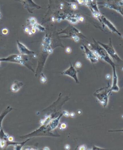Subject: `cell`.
<instances>
[{"instance_id": "1", "label": "cell", "mask_w": 123, "mask_h": 150, "mask_svg": "<svg viewBox=\"0 0 123 150\" xmlns=\"http://www.w3.org/2000/svg\"><path fill=\"white\" fill-rule=\"evenodd\" d=\"M93 43L89 44V49L94 53L99 59L104 60L105 62L111 65L112 67L116 66L114 61L110 57L105 49L100 45L98 41H96L94 39H93Z\"/></svg>"}, {"instance_id": "2", "label": "cell", "mask_w": 123, "mask_h": 150, "mask_svg": "<svg viewBox=\"0 0 123 150\" xmlns=\"http://www.w3.org/2000/svg\"><path fill=\"white\" fill-rule=\"evenodd\" d=\"M111 93L110 92V86L101 88L97 90L93 94L94 96L98 99L99 103L104 107H106L108 103L109 96Z\"/></svg>"}, {"instance_id": "3", "label": "cell", "mask_w": 123, "mask_h": 150, "mask_svg": "<svg viewBox=\"0 0 123 150\" xmlns=\"http://www.w3.org/2000/svg\"><path fill=\"white\" fill-rule=\"evenodd\" d=\"M98 42L103 48L105 49L110 57L112 59L113 61H114V63L116 62L118 63L123 64V60L119 57L113 47L111 38H110V41L108 44H105L99 41H98Z\"/></svg>"}, {"instance_id": "4", "label": "cell", "mask_w": 123, "mask_h": 150, "mask_svg": "<svg viewBox=\"0 0 123 150\" xmlns=\"http://www.w3.org/2000/svg\"><path fill=\"white\" fill-rule=\"evenodd\" d=\"M25 55H17V54H13L10 55L7 58H2L0 59V62L2 61H8L11 63H15L21 64L22 65L26 66L28 68L30 69L32 71H34L33 69L28 66L27 64V61H28V57L25 56Z\"/></svg>"}, {"instance_id": "5", "label": "cell", "mask_w": 123, "mask_h": 150, "mask_svg": "<svg viewBox=\"0 0 123 150\" xmlns=\"http://www.w3.org/2000/svg\"><path fill=\"white\" fill-rule=\"evenodd\" d=\"M83 49L84 50L85 54L86 55V57L87 59H89L92 64L97 63L99 61V59L95 55L94 53L89 48H88L86 45H82Z\"/></svg>"}, {"instance_id": "6", "label": "cell", "mask_w": 123, "mask_h": 150, "mask_svg": "<svg viewBox=\"0 0 123 150\" xmlns=\"http://www.w3.org/2000/svg\"><path fill=\"white\" fill-rule=\"evenodd\" d=\"M62 74L71 77L75 81L76 83H79V79L77 77V71L75 69L74 67L72 65L71 63H70V66L69 68L67 70H65V71L62 73Z\"/></svg>"}, {"instance_id": "7", "label": "cell", "mask_w": 123, "mask_h": 150, "mask_svg": "<svg viewBox=\"0 0 123 150\" xmlns=\"http://www.w3.org/2000/svg\"><path fill=\"white\" fill-rule=\"evenodd\" d=\"M101 19L102 25L107 26V27L111 31L113 32V33H116L119 36H122L121 34L118 31V30L116 29L115 26L109 20L107 19V18H106L105 17H104V15H101Z\"/></svg>"}, {"instance_id": "8", "label": "cell", "mask_w": 123, "mask_h": 150, "mask_svg": "<svg viewBox=\"0 0 123 150\" xmlns=\"http://www.w3.org/2000/svg\"><path fill=\"white\" fill-rule=\"evenodd\" d=\"M113 69V83L111 87L110 88V92H118L120 88L118 85V76L116 70V66L112 67Z\"/></svg>"}, {"instance_id": "9", "label": "cell", "mask_w": 123, "mask_h": 150, "mask_svg": "<svg viewBox=\"0 0 123 150\" xmlns=\"http://www.w3.org/2000/svg\"><path fill=\"white\" fill-rule=\"evenodd\" d=\"M17 43L18 51L21 55H29L34 54V52L30 50L25 45L20 42L19 41H17Z\"/></svg>"}, {"instance_id": "10", "label": "cell", "mask_w": 123, "mask_h": 150, "mask_svg": "<svg viewBox=\"0 0 123 150\" xmlns=\"http://www.w3.org/2000/svg\"><path fill=\"white\" fill-rule=\"evenodd\" d=\"M85 5L89 8L92 12H96L100 13L98 8L96 0H86Z\"/></svg>"}, {"instance_id": "11", "label": "cell", "mask_w": 123, "mask_h": 150, "mask_svg": "<svg viewBox=\"0 0 123 150\" xmlns=\"http://www.w3.org/2000/svg\"><path fill=\"white\" fill-rule=\"evenodd\" d=\"M23 85V83L22 82L17 81H15L14 83L12 84V85L11 86V91L12 92L17 93L19 91L22 87Z\"/></svg>"}, {"instance_id": "12", "label": "cell", "mask_w": 123, "mask_h": 150, "mask_svg": "<svg viewBox=\"0 0 123 150\" xmlns=\"http://www.w3.org/2000/svg\"><path fill=\"white\" fill-rule=\"evenodd\" d=\"M79 15H76V14H71V15H68L65 17V19L67 20L70 23L72 24H77L79 22Z\"/></svg>"}, {"instance_id": "13", "label": "cell", "mask_w": 123, "mask_h": 150, "mask_svg": "<svg viewBox=\"0 0 123 150\" xmlns=\"http://www.w3.org/2000/svg\"><path fill=\"white\" fill-rule=\"evenodd\" d=\"M62 115L63 114H62L60 115V116H59L58 117H57L56 119H54L52 121V122L50 123L49 128L48 129V131H52V130H54V129H55L57 127L58 125H59L60 119Z\"/></svg>"}, {"instance_id": "14", "label": "cell", "mask_w": 123, "mask_h": 150, "mask_svg": "<svg viewBox=\"0 0 123 150\" xmlns=\"http://www.w3.org/2000/svg\"><path fill=\"white\" fill-rule=\"evenodd\" d=\"M12 109H13L12 107H7V109L3 112V113H2L1 115H0V131L2 129V121H3V119L5 118L6 115L8 113H9V112H10Z\"/></svg>"}, {"instance_id": "15", "label": "cell", "mask_w": 123, "mask_h": 150, "mask_svg": "<svg viewBox=\"0 0 123 150\" xmlns=\"http://www.w3.org/2000/svg\"><path fill=\"white\" fill-rule=\"evenodd\" d=\"M22 1H23L27 5H28V6H30L31 7L37 8L38 9L41 8L40 6H38V5L34 3V2H33L32 0H22Z\"/></svg>"}, {"instance_id": "16", "label": "cell", "mask_w": 123, "mask_h": 150, "mask_svg": "<svg viewBox=\"0 0 123 150\" xmlns=\"http://www.w3.org/2000/svg\"><path fill=\"white\" fill-rule=\"evenodd\" d=\"M27 22L29 25L32 26V27H33L36 23H37L36 18L33 17H31L28 18L27 20Z\"/></svg>"}, {"instance_id": "17", "label": "cell", "mask_w": 123, "mask_h": 150, "mask_svg": "<svg viewBox=\"0 0 123 150\" xmlns=\"http://www.w3.org/2000/svg\"><path fill=\"white\" fill-rule=\"evenodd\" d=\"M34 27L35 28H36V29L38 30L39 31H40L41 32L44 31L45 30V28L43 26L40 25V24H38V23H36L33 27Z\"/></svg>"}, {"instance_id": "18", "label": "cell", "mask_w": 123, "mask_h": 150, "mask_svg": "<svg viewBox=\"0 0 123 150\" xmlns=\"http://www.w3.org/2000/svg\"><path fill=\"white\" fill-rule=\"evenodd\" d=\"M7 141L0 139V147L1 148L3 149L6 146Z\"/></svg>"}, {"instance_id": "19", "label": "cell", "mask_w": 123, "mask_h": 150, "mask_svg": "<svg viewBox=\"0 0 123 150\" xmlns=\"http://www.w3.org/2000/svg\"><path fill=\"white\" fill-rule=\"evenodd\" d=\"M40 82L42 83H45L46 81H47V78H46L44 75H43V74H42V76H41V78H40Z\"/></svg>"}, {"instance_id": "20", "label": "cell", "mask_w": 123, "mask_h": 150, "mask_svg": "<svg viewBox=\"0 0 123 150\" xmlns=\"http://www.w3.org/2000/svg\"><path fill=\"white\" fill-rule=\"evenodd\" d=\"M67 128V125L65 123H63L60 125L59 129L61 130H64Z\"/></svg>"}, {"instance_id": "21", "label": "cell", "mask_w": 123, "mask_h": 150, "mask_svg": "<svg viewBox=\"0 0 123 150\" xmlns=\"http://www.w3.org/2000/svg\"><path fill=\"white\" fill-rule=\"evenodd\" d=\"M2 33L4 35H6L9 33V31H8V29H7L6 28H3V29H2Z\"/></svg>"}, {"instance_id": "22", "label": "cell", "mask_w": 123, "mask_h": 150, "mask_svg": "<svg viewBox=\"0 0 123 150\" xmlns=\"http://www.w3.org/2000/svg\"><path fill=\"white\" fill-rule=\"evenodd\" d=\"M63 115H64L65 117H68L70 116V113L66 110H64L63 111Z\"/></svg>"}, {"instance_id": "23", "label": "cell", "mask_w": 123, "mask_h": 150, "mask_svg": "<svg viewBox=\"0 0 123 150\" xmlns=\"http://www.w3.org/2000/svg\"><path fill=\"white\" fill-rule=\"evenodd\" d=\"M77 2L79 5H85L86 0H77Z\"/></svg>"}, {"instance_id": "24", "label": "cell", "mask_w": 123, "mask_h": 150, "mask_svg": "<svg viewBox=\"0 0 123 150\" xmlns=\"http://www.w3.org/2000/svg\"><path fill=\"white\" fill-rule=\"evenodd\" d=\"M71 6L72 9L74 10H76L77 9V5H76V3H72L71 5Z\"/></svg>"}, {"instance_id": "25", "label": "cell", "mask_w": 123, "mask_h": 150, "mask_svg": "<svg viewBox=\"0 0 123 150\" xmlns=\"http://www.w3.org/2000/svg\"><path fill=\"white\" fill-rule=\"evenodd\" d=\"M82 64L79 61H77L75 63V67L77 68H80L81 67Z\"/></svg>"}, {"instance_id": "26", "label": "cell", "mask_w": 123, "mask_h": 150, "mask_svg": "<svg viewBox=\"0 0 123 150\" xmlns=\"http://www.w3.org/2000/svg\"><path fill=\"white\" fill-rule=\"evenodd\" d=\"M78 149L80 150H85L87 149V147L86 145H81L80 146H79L78 148Z\"/></svg>"}, {"instance_id": "27", "label": "cell", "mask_w": 123, "mask_h": 150, "mask_svg": "<svg viewBox=\"0 0 123 150\" xmlns=\"http://www.w3.org/2000/svg\"><path fill=\"white\" fill-rule=\"evenodd\" d=\"M7 140L9 142H13V141H14V138L12 136H9V137L8 138Z\"/></svg>"}, {"instance_id": "28", "label": "cell", "mask_w": 123, "mask_h": 150, "mask_svg": "<svg viewBox=\"0 0 123 150\" xmlns=\"http://www.w3.org/2000/svg\"><path fill=\"white\" fill-rule=\"evenodd\" d=\"M23 149H25V150H36V149H38L37 148H33V147H31V146H30V147H25Z\"/></svg>"}, {"instance_id": "29", "label": "cell", "mask_w": 123, "mask_h": 150, "mask_svg": "<svg viewBox=\"0 0 123 150\" xmlns=\"http://www.w3.org/2000/svg\"><path fill=\"white\" fill-rule=\"evenodd\" d=\"M72 51V49L70 47H67L65 49V52H67V53H70Z\"/></svg>"}, {"instance_id": "30", "label": "cell", "mask_w": 123, "mask_h": 150, "mask_svg": "<svg viewBox=\"0 0 123 150\" xmlns=\"http://www.w3.org/2000/svg\"><path fill=\"white\" fill-rule=\"evenodd\" d=\"M108 132H123V129L119 130H111L108 131Z\"/></svg>"}, {"instance_id": "31", "label": "cell", "mask_w": 123, "mask_h": 150, "mask_svg": "<svg viewBox=\"0 0 123 150\" xmlns=\"http://www.w3.org/2000/svg\"><path fill=\"white\" fill-rule=\"evenodd\" d=\"M36 30L37 29H36V28H35L34 27H32V28H31L30 31H31L33 34H35V33H36Z\"/></svg>"}, {"instance_id": "32", "label": "cell", "mask_w": 123, "mask_h": 150, "mask_svg": "<svg viewBox=\"0 0 123 150\" xmlns=\"http://www.w3.org/2000/svg\"><path fill=\"white\" fill-rule=\"evenodd\" d=\"M75 116H76V114H75V113L74 112H72L71 113H70V117L73 118V117H75Z\"/></svg>"}, {"instance_id": "33", "label": "cell", "mask_w": 123, "mask_h": 150, "mask_svg": "<svg viewBox=\"0 0 123 150\" xmlns=\"http://www.w3.org/2000/svg\"><path fill=\"white\" fill-rule=\"evenodd\" d=\"M65 149L67 150H69L70 149V146L69 144H66L65 146Z\"/></svg>"}, {"instance_id": "34", "label": "cell", "mask_w": 123, "mask_h": 150, "mask_svg": "<svg viewBox=\"0 0 123 150\" xmlns=\"http://www.w3.org/2000/svg\"><path fill=\"white\" fill-rule=\"evenodd\" d=\"M24 31H25V32H26V33H28V32H30V28L28 27H25V29H24Z\"/></svg>"}, {"instance_id": "35", "label": "cell", "mask_w": 123, "mask_h": 150, "mask_svg": "<svg viewBox=\"0 0 123 150\" xmlns=\"http://www.w3.org/2000/svg\"><path fill=\"white\" fill-rule=\"evenodd\" d=\"M84 20V17L80 16L79 17V21H80V22H83Z\"/></svg>"}, {"instance_id": "36", "label": "cell", "mask_w": 123, "mask_h": 150, "mask_svg": "<svg viewBox=\"0 0 123 150\" xmlns=\"http://www.w3.org/2000/svg\"><path fill=\"white\" fill-rule=\"evenodd\" d=\"M93 150H96V149H103V148H98V147H96L95 146H93V148H92Z\"/></svg>"}, {"instance_id": "37", "label": "cell", "mask_w": 123, "mask_h": 150, "mask_svg": "<svg viewBox=\"0 0 123 150\" xmlns=\"http://www.w3.org/2000/svg\"><path fill=\"white\" fill-rule=\"evenodd\" d=\"M106 78L107 79H110L111 78V75L108 74L106 75Z\"/></svg>"}, {"instance_id": "38", "label": "cell", "mask_w": 123, "mask_h": 150, "mask_svg": "<svg viewBox=\"0 0 123 150\" xmlns=\"http://www.w3.org/2000/svg\"><path fill=\"white\" fill-rule=\"evenodd\" d=\"M55 17H52V22H55Z\"/></svg>"}, {"instance_id": "39", "label": "cell", "mask_w": 123, "mask_h": 150, "mask_svg": "<svg viewBox=\"0 0 123 150\" xmlns=\"http://www.w3.org/2000/svg\"><path fill=\"white\" fill-rule=\"evenodd\" d=\"M43 150H50V149H49L48 147H46L43 148Z\"/></svg>"}, {"instance_id": "40", "label": "cell", "mask_w": 123, "mask_h": 150, "mask_svg": "<svg viewBox=\"0 0 123 150\" xmlns=\"http://www.w3.org/2000/svg\"><path fill=\"white\" fill-rule=\"evenodd\" d=\"M78 113H79V114H80L81 113V111H80V110H79V111H78Z\"/></svg>"}, {"instance_id": "41", "label": "cell", "mask_w": 123, "mask_h": 150, "mask_svg": "<svg viewBox=\"0 0 123 150\" xmlns=\"http://www.w3.org/2000/svg\"><path fill=\"white\" fill-rule=\"evenodd\" d=\"M2 13H0V19H1V18H2Z\"/></svg>"}, {"instance_id": "42", "label": "cell", "mask_w": 123, "mask_h": 150, "mask_svg": "<svg viewBox=\"0 0 123 150\" xmlns=\"http://www.w3.org/2000/svg\"><path fill=\"white\" fill-rule=\"evenodd\" d=\"M0 64H1V62H0Z\"/></svg>"}]
</instances>
